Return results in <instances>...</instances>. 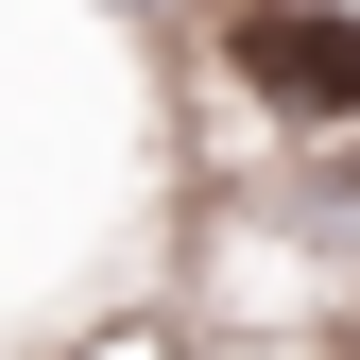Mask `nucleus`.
I'll use <instances>...</instances> for the list:
<instances>
[{
	"label": "nucleus",
	"instance_id": "obj_1",
	"mask_svg": "<svg viewBox=\"0 0 360 360\" xmlns=\"http://www.w3.org/2000/svg\"><path fill=\"white\" fill-rule=\"evenodd\" d=\"M223 69L275 120H360V0H240L223 18Z\"/></svg>",
	"mask_w": 360,
	"mask_h": 360
}]
</instances>
